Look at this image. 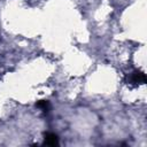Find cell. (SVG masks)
<instances>
[{"label": "cell", "instance_id": "cell-1", "mask_svg": "<svg viewBox=\"0 0 147 147\" xmlns=\"http://www.w3.org/2000/svg\"><path fill=\"white\" fill-rule=\"evenodd\" d=\"M145 82H146V76L141 71L136 70L130 76V84H132V85L137 86V85H140V84H145Z\"/></svg>", "mask_w": 147, "mask_h": 147}, {"label": "cell", "instance_id": "cell-3", "mask_svg": "<svg viewBox=\"0 0 147 147\" xmlns=\"http://www.w3.org/2000/svg\"><path fill=\"white\" fill-rule=\"evenodd\" d=\"M36 107L39 108V109H41L42 111L47 113L49 110V108H51V105H49V101H47V100H39L36 103Z\"/></svg>", "mask_w": 147, "mask_h": 147}, {"label": "cell", "instance_id": "cell-2", "mask_svg": "<svg viewBox=\"0 0 147 147\" xmlns=\"http://www.w3.org/2000/svg\"><path fill=\"white\" fill-rule=\"evenodd\" d=\"M44 138H45V141H44L45 145H48V146H56V145H59V137L55 133L47 132V133H45Z\"/></svg>", "mask_w": 147, "mask_h": 147}]
</instances>
